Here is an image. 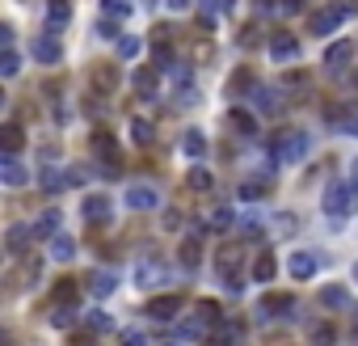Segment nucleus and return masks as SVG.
Instances as JSON below:
<instances>
[{"label": "nucleus", "mask_w": 358, "mask_h": 346, "mask_svg": "<svg viewBox=\"0 0 358 346\" xmlns=\"http://www.w3.org/2000/svg\"><path fill=\"white\" fill-rule=\"evenodd\" d=\"M308 148H312L308 131H295V127L274 131V135H270V161H274V165H299L303 157H308Z\"/></svg>", "instance_id": "obj_1"}, {"label": "nucleus", "mask_w": 358, "mask_h": 346, "mask_svg": "<svg viewBox=\"0 0 358 346\" xmlns=\"http://www.w3.org/2000/svg\"><path fill=\"white\" fill-rule=\"evenodd\" d=\"M321 207H325L329 224H346L358 207V186L354 182H329L325 194H321Z\"/></svg>", "instance_id": "obj_2"}, {"label": "nucleus", "mask_w": 358, "mask_h": 346, "mask_svg": "<svg viewBox=\"0 0 358 346\" xmlns=\"http://www.w3.org/2000/svg\"><path fill=\"white\" fill-rule=\"evenodd\" d=\"M354 13H358V0H333L325 13H316V17H312V34H321V38H325V34H333L341 21H350Z\"/></svg>", "instance_id": "obj_3"}, {"label": "nucleus", "mask_w": 358, "mask_h": 346, "mask_svg": "<svg viewBox=\"0 0 358 346\" xmlns=\"http://www.w3.org/2000/svg\"><path fill=\"white\" fill-rule=\"evenodd\" d=\"M266 51H270V60H274V64H291V60H299V38H295V34H287V30H278V34H270Z\"/></svg>", "instance_id": "obj_4"}, {"label": "nucleus", "mask_w": 358, "mask_h": 346, "mask_svg": "<svg viewBox=\"0 0 358 346\" xmlns=\"http://www.w3.org/2000/svg\"><path fill=\"white\" fill-rule=\"evenodd\" d=\"M161 203H165V199H161L156 186H131V190H127V207H131V211H161Z\"/></svg>", "instance_id": "obj_5"}, {"label": "nucleus", "mask_w": 358, "mask_h": 346, "mask_svg": "<svg viewBox=\"0 0 358 346\" xmlns=\"http://www.w3.org/2000/svg\"><path fill=\"white\" fill-rule=\"evenodd\" d=\"M161 283H169V270L161 262H152V258L135 262V287H161Z\"/></svg>", "instance_id": "obj_6"}, {"label": "nucleus", "mask_w": 358, "mask_h": 346, "mask_svg": "<svg viewBox=\"0 0 358 346\" xmlns=\"http://www.w3.org/2000/svg\"><path fill=\"white\" fill-rule=\"evenodd\" d=\"M354 64V42H346V38H337L329 51H325V68L329 72H346Z\"/></svg>", "instance_id": "obj_7"}, {"label": "nucleus", "mask_w": 358, "mask_h": 346, "mask_svg": "<svg viewBox=\"0 0 358 346\" xmlns=\"http://www.w3.org/2000/svg\"><path fill=\"white\" fill-rule=\"evenodd\" d=\"M110 199H106V194H89V199L80 203V216L89 220V224H110Z\"/></svg>", "instance_id": "obj_8"}, {"label": "nucleus", "mask_w": 358, "mask_h": 346, "mask_svg": "<svg viewBox=\"0 0 358 346\" xmlns=\"http://www.w3.org/2000/svg\"><path fill=\"white\" fill-rule=\"evenodd\" d=\"M34 60H38V64H46V68H55V64L64 60V46H60V38H55V34H42V38L34 42Z\"/></svg>", "instance_id": "obj_9"}, {"label": "nucleus", "mask_w": 358, "mask_h": 346, "mask_svg": "<svg viewBox=\"0 0 358 346\" xmlns=\"http://www.w3.org/2000/svg\"><path fill=\"white\" fill-rule=\"evenodd\" d=\"M177 313H181V295H156V300H147L152 321H173Z\"/></svg>", "instance_id": "obj_10"}, {"label": "nucleus", "mask_w": 358, "mask_h": 346, "mask_svg": "<svg viewBox=\"0 0 358 346\" xmlns=\"http://www.w3.org/2000/svg\"><path fill=\"white\" fill-rule=\"evenodd\" d=\"M316 266H321V262H316V254H308V250H295V254H291V262H287L291 279H299V283H303V279H312V275H316Z\"/></svg>", "instance_id": "obj_11"}, {"label": "nucleus", "mask_w": 358, "mask_h": 346, "mask_svg": "<svg viewBox=\"0 0 358 346\" xmlns=\"http://www.w3.org/2000/svg\"><path fill=\"white\" fill-rule=\"evenodd\" d=\"M295 295H266L262 300V317H287V321H295Z\"/></svg>", "instance_id": "obj_12"}, {"label": "nucleus", "mask_w": 358, "mask_h": 346, "mask_svg": "<svg viewBox=\"0 0 358 346\" xmlns=\"http://www.w3.org/2000/svg\"><path fill=\"white\" fill-rule=\"evenodd\" d=\"M253 102H258V110H262V114H278V110H283V89L253 85Z\"/></svg>", "instance_id": "obj_13"}, {"label": "nucleus", "mask_w": 358, "mask_h": 346, "mask_svg": "<svg viewBox=\"0 0 358 346\" xmlns=\"http://www.w3.org/2000/svg\"><path fill=\"white\" fill-rule=\"evenodd\" d=\"M0 182H5V186H26L30 182V169L17 157H0Z\"/></svg>", "instance_id": "obj_14"}, {"label": "nucleus", "mask_w": 358, "mask_h": 346, "mask_svg": "<svg viewBox=\"0 0 358 346\" xmlns=\"http://www.w3.org/2000/svg\"><path fill=\"white\" fill-rule=\"evenodd\" d=\"M114 287H118V275H114V270H97V275L89 279V295H93V300H106Z\"/></svg>", "instance_id": "obj_15"}, {"label": "nucleus", "mask_w": 358, "mask_h": 346, "mask_svg": "<svg viewBox=\"0 0 358 346\" xmlns=\"http://www.w3.org/2000/svg\"><path fill=\"white\" fill-rule=\"evenodd\" d=\"M21 144H26V131H21L17 123H5V127H0V148H5V157H17Z\"/></svg>", "instance_id": "obj_16"}, {"label": "nucleus", "mask_w": 358, "mask_h": 346, "mask_svg": "<svg viewBox=\"0 0 358 346\" xmlns=\"http://www.w3.org/2000/svg\"><path fill=\"white\" fill-rule=\"evenodd\" d=\"M72 258H76V241H72V232L51 236V262H72Z\"/></svg>", "instance_id": "obj_17"}, {"label": "nucleus", "mask_w": 358, "mask_h": 346, "mask_svg": "<svg viewBox=\"0 0 358 346\" xmlns=\"http://www.w3.org/2000/svg\"><path fill=\"white\" fill-rule=\"evenodd\" d=\"M68 21H72V5H68V0H51V5H46V26H51V34L64 30Z\"/></svg>", "instance_id": "obj_18"}, {"label": "nucleus", "mask_w": 358, "mask_h": 346, "mask_svg": "<svg viewBox=\"0 0 358 346\" xmlns=\"http://www.w3.org/2000/svg\"><path fill=\"white\" fill-rule=\"evenodd\" d=\"M42 186H46L51 194H60V190L76 186V173H72V169H42Z\"/></svg>", "instance_id": "obj_19"}, {"label": "nucleus", "mask_w": 358, "mask_h": 346, "mask_svg": "<svg viewBox=\"0 0 358 346\" xmlns=\"http://www.w3.org/2000/svg\"><path fill=\"white\" fill-rule=\"evenodd\" d=\"M181 153H186V157H207V135H202L198 127H190V131L181 135Z\"/></svg>", "instance_id": "obj_20"}, {"label": "nucleus", "mask_w": 358, "mask_h": 346, "mask_svg": "<svg viewBox=\"0 0 358 346\" xmlns=\"http://www.w3.org/2000/svg\"><path fill=\"white\" fill-rule=\"evenodd\" d=\"M274 270H278L274 254H270V250L258 254V262H253V283H274Z\"/></svg>", "instance_id": "obj_21"}, {"label": "nucleus", "mask_w": 358, "mask_h": 346, "mask_svg": "<svg viewBox=\"0 0 358 346\" xmlns=\"http://www.w3.org/2000/svg\"><path fill=\"white\" fill-rule=\"evenodd\" d=\"M30 228H34V236H60V211H55V207H51V211H42V216H38Z\"/></svg>", "instance_id": "obj_22"}, {"label": "nucleus", "mask_w": 358, "mask_h": 346, "mask_svg": "<svg viewBox=\"0 0 358 346\" xmlns=\"http://www.w3.org/2000/svg\"><path fill=\"white\" fill-rule=\"evenodd\" d=\"M84 329L89 334H110L114 329V317L106 309H93V313H84Z\"/></svg>", "instance_id": "obj_23"}, {"label": "nucleus", "mask_w": 358, "mask_h": 346, "mask_svg": "<svg viewBox=\"0 0 358 346\" xmlns=\"http://www.w3.org/2000/svg\"><path fill=\"white\" fill-rule=\"evenodd\" d=\"M34 236V228L30 224H17V228H9V236H5V245H9V254H26V241Z\"/></svg>", "instance_id": "obj_24"}, {"label": "nucleus", "mask_w": 358, "mask_h": 346, "mask_svg": "<svg viewBox=\"0 0 358 346\" xmlns=\"http://www.w3.org/2000/svg\"><path fill=\"white\" fill-rule=\"evenodd\" d=\"M266 190H270V182H262V178H249V182H244V186H240L236 194H240L244 203H258V199H262Z\"/></svg>", "instance_id": "obj_25"}, {"label": "nucleus", "mask_w": 358, "mask_h": 346, "mask_svg": "<svg viewBox=\"0 0 358 346\" xmlns=\"http://www.w3.org/2000/svg\"><path fill=\"white\" fill-rule=\"evenodd\" d=\"M321 304H325V309H346V304H350V291H346V287H325V291H321Z\"/></svg>", "instance_id": "obj_26"}, {"label": "nucleus", "mask_w": 358, "mask_h": 346, "mask_svg": "<svg viewBox=\"0 0 358 346\" xmlns=\"http://www.w3.org/2000/svg\"><path fill=\"white\" fill-rule=\"evenodd\" d=\"M139 51H143V38L139 34H123L118 38V60H135Z\"/></svg>", "instance_id": "obj_27"}, {"label": "nucleus", "mask_w": 358, "mask_h": 346, "mask_svg": "<svg viewBox=\"0 0 358 346\" xmlns=\"http://www.w3.org/2000/svg\"><path fill=\"white\" fill-rule=\"evenodd\" d=\"M131 139L135 144H152V139H156V127H152L147 119H131Z\"/></svg>", "instance_id": "obj_28"}, {"label": "nucleus", "mask_w": 358, "mask_h": 346, "mask_svg": "<svg viewBox=\"0 0 358 346\" xmlns=\"http://www.w3.org/2000/svg\"><path fill=\"white\" fill-rule=\"evenodd\" d=\"M135 89H139V97H156V72L152 68L135 72Z\"/></svg>", "instance_id": "obj_29"}, {"label": "nucleus", "mask_w": 358, "mask_h": 346, "mask_svg": "<svg viewBox=\"0 0 358 346\" xmlns=\"http://www.w3.org/2000/svg\"><path fill=\"white\" fill-rule=\"evenodd\" d=\"M236 224V216L228 211V207H220V211H211V220H207V232H228Z\"/></svg>", "instance_id": "obj_30"}, {"label": "nucleus", "mask_w": 358, "mask_h": 346, "mask_svg": "<svg viewBox=\"0 0 358 346\" xmlns=\"http://www.w3.org/2000/svg\"><path fill=\"white\" fill-rule=\"evenodd\" d=\"M93 148H97V157H106V165H118V148H114V139H110V135H97V139H93Z\"/></svg>", "instance_id": "obj_31"}, {"label": "nucleus", "mask_w": 358, "mask_h": 346, "mask_svg": "<svg viewBox=\"0 0 358 346\" xmlns=\"http://www.w3.org/2000/svg\"><path fill=\"white\" fill-rule=\"evenodd\" d=\"M101 13L114 17V21H123V17H127V13H135V9H131V0H101Z\"/></svg>", "instance_id": "obj_32"}, {"label": "nucleus", "mask_w": 358, "mask_h": 346, "mask_svg": "<svg viewBox=\"0 0 358 346\" xmlns=\"http://www.w3.org/2000/svg\"><path fill=\"white\" fill-rule=\"evenodd\" d=\"M76 317H80V313H76L72 304H68V309L60 304L55 313H51V325H55V329H72V325H76Z\"/></svg>", "instance_id": "obj_33"}, {"label": "nucleus", "mask_w": 358, "mask_h": 346, "mask_svg": "<svg viewBox=\"0 0 358 346\" xmlns=\"http://www.w3.org/2000/svg\"><path fill=\"white\" fill-rule=\"evenodd\" d=\"M236 334H240V325H220V334H211L202 346H232V342H236Z\"/></svg>", "instance_id": "obj_34"}, {"label": "nucleus", "mask_w": 358, "mask_h": 346, "mask_svg": "<svg viewBox=\"0 0 358 346\" xmlns=\"http://www.w3.org/2000/svg\"><path fill=\"white\" fill-rule=\"evenodd\" d=\"M333 123H337V131L358 135V110H341V114H333Z\"/></svg>", "instance_id": "obj_35"}, {"label": "nucleus", "mask_w": 358, "mask_h": 346, "mask_svg": "<svg viewBox=\"0 0 358 346\" xmlns=\"http://www.w3.org/2000/svg\"><path fill=\"white\" fill-rule=\"evenodd\" d=\"M186 186H190V190H211V173H207V169H190Z\"/></svg>", "instance_id": "obj_36"}, {"label": "nucleus", "mask_w": 358, "mask_h": 346, "mask_svg": "<svg viewBox=\"0 0 358 346\" xmlns=\"http://www.w3.org/2000/svg\"><path fill=\"white\" fill-rule=\"evenodd\" d=\"M17 68H21L17 51H5V60H0V76H5V80H13V76H17Z\"/></svg>", "instance_id": "obj_37"}, {"label": "nucleus", "mask_w": 358, "mask_h": 346, "mask_svg": "<svg viewBox=\"0 0 358 346\" xmlns=\"http://www.w3.org/2000/svg\"><path fill=\"white\" fill-rule=\"evenodd\" d=\"M232 123H236V131H240V135H258V123H253L244 110H232Z\"/></svg>", "instance_id": "obj_38"}, {"label": "nucleus", "mask_w": 358, "mask_h": 346, "mask_svg": "<svg viewBox=\"0 0 358 346\" xmlns=\"http://www.w3.org/2000/svg\"><path fill=\"white\" fill-rule=\"evenodd\" d=\"M198 317L207 321V325H220V304H215V300H202V304H198Z\"/></svg>", "instance_id": "obj_39"}, {"label": "nucleus", "mask_w": 358, "mask_h": 346, "mask_svg": "<svg viewBox=\"0 0 358 346\" xmlns=\"http://www.w3.org/2000/svg\"><path fill=\"white\" fill-rule=\"evenodd\" d=\"M97 38H123V34H118V21H114V17L97 21Z\"/></svg>", "instance_id": "obj_40"}, {"label": "nucleus", "mask_w": 358, "mask_h": 346, "mask_svg": "<svg viewBox=\"0 0 358 346\" xmlns=\"http://www.w3.org/2000/svg\"><path fill=\"white\" fill-rule=\"evenodd\" d=\"M181 262H186L190 270L198 266V241H186V245H181Z\"/></svg>", "instance_id": "obj_41"}, {"label": "nucleus", "mask_w": 358, "mask_h": 346, "mask_svg": "<svg viewBox=\"0 0 358 346\" xmlns=\"http://www.w3.org/2000/svg\"><path fill=\"white\" fill-rule=\"evenodd\" d=\"M258 17H278V0H253Z\"/></svg>", "instance_id": "obj_42"}, {"label": "nucleus", "mask_w": 358, "mask_h": 346, "mask_svg": "<svg viewBox=\"0 0 358 346\" xmlns=\"http://www.w3.org/2000/svg\"><path fill=\"white\" fill-rule=\"evenodd\" d=\"M303 13V0H278V17H295Z\"/></svg>", "instance_id": "obj_43"}, {"label": "nucleus", "mask_w": 358, "mask_h": 346, "mask_svg": "<svg viewBox=\"0 0 358 346\" xmlns=\"http://www.w3.org/2000/svg\"><path fill=\"white\" fill-rule=\"evenodd\" d=\"M295 228V220H291V211H278V224H274V236H287Z\"/></svg>", "instance_id": "obj_44"}, {"label": "nucleus", "mask_w": 358, "mask_h": 346, "mask_svg": "<svg viewBox=\"0 0 358 346\" xmlns=\"http://www.w3.org/2000/svg\"><path fill=\"white\" fill-rule=\"evenodd\" d=\"M312 346H333V329H329V325L312 329Z\"/></svg>", "instance_id": "obj_45"}, {"label": "nucleus", "mask_w": 358, "mask_h": 346, "mask_svg": "<svg viewBox=\"0 0 358 346\" xmlns=\"http://www.w3.org/2000/svg\"><path fill=\"white\" fill-rule=\"evenodd\" d=\"M152 64H156V68H173V51H169V46H156V55H152Z\"/></svg>", "instance_id": "obj_46"}, {"label": "nucleus", "mask_w": 358, "mask_h": 346, "mask_svg": "<svg viewBox=\"0 0 358 346\" xmlns=\"http://www.w3.org/2000/svg\"><path fill=\"white\" fill-rule=\"evenodd\" d=\"M123 346H147V338L139 329H123Z\"/></svg>", "instance_id": "obj_47"}, {"label": "nucleus", "mask_w": 358, "mask_h": 346, "mask_svg": "<svg viewBox=\"0 0 358 346\" xmlns=\"http://www.w3.org/2000/svg\"><path fill=\"white\" fill-rule=\"evenodd\" d=\"M0 51H13V26L0 30Z\"/></svg>", "instance_id": "obj_48"}, {"label": "nucleus", "mask_w": 358, "mask_h": 346, "mask_svg": "<svg viewBox=\"0 0 358 346\" xmlns=\"http://www.w3.org/2000/svg\"><path fill=\"white\" fill-rule=\"evenodd\" d=\"M190 5H194V0H165V9H169V13H186Z\"/></svg>", "instance_id": "obj_49"}, {"label": "nucleus", "mask_w": 358, "mask_h": 346, "mask_svg": "<svg viewBox=\"0 0 358 346\" xmlns=\"http://www.w3.org/2000/svg\"><path fill=\"white\" fill-rule=\"evenodd\" d=\"M165 228H173V232H177V228H181V216H177V211H169V216H165Z\"/></svg>", "instance_id": "obj_50"}, {"label": "nucleus", "mask_w": 358, "mask_h": 346, "mask_svg": "<svg viewBox=\"0 0 358 346\" xmlns=\"http://www.w3.org/2000/svg\"><path fill=\"white\" fill-rule=\"evenodd\" d=\"M72 346H93V334H76V338H72Z\"/></svg>", "instance_id": "obj_51"}, {"label": "nucleus", "mask_w": 358, "mask_h": 346, "mask_svg": "<svg viewBox=\"0 0 358 346\" xmlns=\"http://www.w3.org/2000/svg\"><path fill=\"white\" fill-rule=\"evenodd\" d=\"M350 182H354V186H358V157H354V161H350Z\"/></svg>", "instance_id": "obj_52"}, {"label": "nucleus", "mask_w": 358, "mask_h": 346, "mask_svg": "<svg viewBox=\"0 0 358 346\" xmlns=\"http://www.w3.org/2000/svg\"><path fill=\"white\" fill-rule=\"evenodd\" d=\"M161 346H190L186 338H169V342H161Z\"/></svg>", "instance_id": "obj_53"}, {"label": "nucleus", "mask_w": 358, "mask_h": 346, "mask_svg": "<svg viewBox=\"0 0 358 346\" xmlns=\"http://www.w3.org/2000/svg\"><path fill=\"white\" fill-rule=\"evenodd\" d=\"M350 275H354V283H358V262H354V270H350Z\"/></svg>", "instance_id": "obj_54"}, {"label": "nucleus", "mask_w": 358, "mask_h": 346, "mask_svg": "<svg viewBox=\"0 0 358 346\" xmlns=\"http://www.w3.org/2000/svg\"><path fill=\"white\" fill-rule=\"evenodd\" d=\"M354 317H358V313H354ZM354 329H358V321H354Z\"/></svg>", "instance_id": "obj_55"}]
</instances>
